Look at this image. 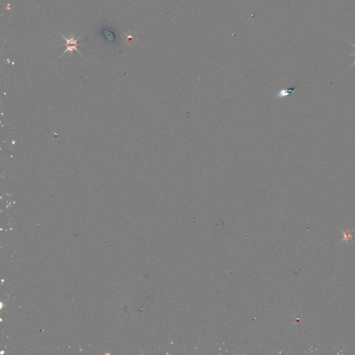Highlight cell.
Here are the masks:
<instances>
[{"mask_svg": "<svg viewBox=\"0 0 355 355\" xmlns=\"http://www.w3.org/2000/svg\"><path fill=\"white\" fill-rule=\"evenodd\" d=\"M297 89H298V88H290V89H282V90H280L279 92L277 93L276 97L277 98L286 97H287V96L291 94L292 93L295 92Z\"/></svg>", "mask_w": 355, "mask_h": 355, "instance_id": "7a4b0ae2", "label": "cell"}, {"mask_svg": "<svg viewBox=\"0 0 355 355\" xmlns=\"http://www.w3.org/2000/svg\"><path fill=\"white\" fill-rule=\"evenodd\" d=\"M347 40H348V41H349V42H350V43H351V44H352V46H354V48H355V44H354V43H352V42H351V41H350V40H348V39H347ZM350 56H355V53H350ZM354 64H355V60H354V62H352V65H350V67H348V69H350V68H351V67H352V66H353V65H354Z\"/></svg>", "mask_w": 355, "mask_h": 355, "instance_id": "277c9868", "label": "cell"}, {"mask_svg": "<svg viewBox=\"0 0 355 355\" xmlns=\"http://www.w3.org/2000/svg\"><path fill=\"white\" fill-rule=\"evenodd\" d=\"M62 36L63 37L64 39L65 40V41H66V44H65V45L67 46L66 50H65L64 51L63 53H66L67 51H69V52H70V53H71V54H72V53H73V51L74 50H76L77 51V52L79 53L81 55V53L80 52H79V51L78 50V49H77V46H78V43H77V42H78V40L74 38V36H71V38H70V39L66 38H65V37H64L63 36H62ZM81 56H82V55H81Z\"/></svg>", "mask_w": 355, "mask_h": 355, "instance_id": "6da1fadb", "label": "cell"}, {"mask_svg": "<svg viewBox=\"0 0 355 355\" xmlns=\"http://www.w3.org/2000/svg\"><path fill=\"white\" fill-rule=\"evenodd\" d=\"M343 239L342 241H345L347 243L348 242L350 239H351V238L352 237H353V235L350 233V230L347 231V232H343Z\"/></svg>", "mask_w": 355, "mask_h": 355, "instance_id": "3957f363", "label": "cell"}]
</instances>
